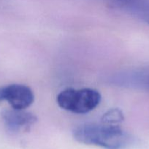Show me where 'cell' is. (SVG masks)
<instances>
[{
  "mask_svg": "<svg viewBox=\"0 0 149 149\" xmlns=\"http://www.w3.org/2000/svg\"><path fill=\"white\" fill-rule=\"evenodd\" d=\"M1 116L5 126L12 132L28 130L37 122L36 116L25 109L12 108L4 111Z\"/></svg>",
  "mask_w": 149,
  "mask_h": 149,
  "instance_id": "5b68a950",
  "label": "cell"
},
{
  "mask_svg": "<svg viewBox=\"0 0 149 149\" xmlns=\"http://www.w3.org/2000/svg\"><path fill=\"white\" fill-rule=\"evenodd\" d=\"M101 101L99 93L93 89H67L57 96V103L68 111L78 114L89 113L99 106Z\"/></svg>",
  "mask_w": 149,
  "mask_h": 149,
  "instance_id": "7a4b0ae2",
  "label": "cell"
},
{
  "mask_svg": "<svg viewBox=\"0 0 149 149\" xmlns=\"http://www.w3.org/2000/svg\"><path fill=\"white\" fill-rule=\"evenodd\" d=\"M73 137L80 143L105 149H121L129 142L128 135L119 127L105 123L80 125L73 131Z\"/></svg>",
  "mask_w": 149,
  "mask_h": 149,
  "instance_id": "6da1fadb",
  "label": "cell"
},
{
  "mask_svg": "<svg viewBox=\"0 0 149 149\" xmlns=\"http://www.w3.org/2000/svg\"><path fill=\"white\" fill-rule=\"evenodd\" d=\"M124 119L123 113L119 109H111L108 111L102 117V123L111 125H117Z\"/></svg>",
  "mask_w": 149,
  "mask_h": 149,
  "instance_id": "52a82bcc",
  "label": "cell"
},
{
  "mask_svg": "<svg viewBox=\"0 0 149 149\" xmlns=\"http://www.w3.org/2000/svg\"><path fill=\"white\" fill-rule=\"evenodd\" d=\"M108 81L118 87L149 92V68L119 71L111 75L108 79Z\"/></svg>",
  "mask_w": 149,
  "mask_h": 149,
  "instance_id": "3957f363",
  "label": "cell"
},
{
  "mask_svg": "<svg viewBox=\"0 0 149 149\" xmlns=\"http://www.w3.org/2000/svg\"><path fill=\"white\" fill-rule=\"evenodd\" d=\"M112 4L149 26V0H112Z\"/></svg>",
  "mask_w": 149,
  "mask_h": 149,
  "instance_id": "8992f818",
  "label": "cell"
},
{
  "mask_svg": "<svg viewBox=\"0 0 149 149\" xmlns=\"http://www.w3.org/2000/svg\"><path fill=\"white\" fill-rule=\"evenodd\" d=\"M0 100L8 102L13 109H26L33 103L34 95L27 86L13 84L0 89Z\"/></svg>",
  "mask_w": 149,
  "mask_h": 149,
  "instance_id": "277c9868",
  "label": "cell"
}]
</instances>
